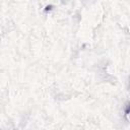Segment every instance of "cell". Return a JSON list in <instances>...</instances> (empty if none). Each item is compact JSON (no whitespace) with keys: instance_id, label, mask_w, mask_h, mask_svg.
I'll return each mask as SVG.
<instances>
[{"instance_id":"obj_1","label":"cell","mask_w":130,"mask_h":130,"mask_svg":"<svg viewBox=\"0 0 130 130\" xmlns=\"http://www.w3.org/2000/svg\"><path fill=\"white\" fill-rule=\"evenodd\" d=\"M51 8H52V6H51V5H50V6H47V7H46V10H50Z\"/></svg>"}]
</instances>
